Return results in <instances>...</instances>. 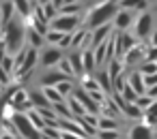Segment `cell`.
Masks as SVG:
<instances>
[{
    "label": "cell",
    "mask_w": 157,
    "mask_h": 139,
    "mask_svg": "<svg viewBox=\"0 0 157 139\" xmlns=\"http://www.w3.org/2000/svg\"><path fill=\"white\" fill-rule=\"evenodd\" d=\"M13 11H15L13 0H5V2H0V26H7L13 20Z\"/></svg>",
    "instance_id": "cell-10"
},
{
    "label": "cell",
    "mask_w": 157,
    "mask_h": 139,
    "mask_svg": "<svg viewBox=\"0 0 157 139\" xmlns=\"http://www.w3.org/2000/svg\"><path fill=\"white\" fill-rule=\"evenodd\" d=\"M140 73H142V75H155V73H157V62H148V60H146V62L140 66Z\"/></svg>",
    "instance_id": "cell-32"
},
{
    "label": "cell",
    "mask_w": 157,
    "mask_h": 139,
    "mask_svg": "<svg viewBox=\"0 0 157 139\" xmlns=\"http://www.w3.org/2000/svg\"><path fill=\"white\" fill-rule=\"evenodd\" d=\"M82 62H84V71H86V73H90V71L97 66L95 52H93V49H86V52H82Z\"/></svg>",
    "instance_id": "cell-19"
},
{
    "label": "cell",
    "mask_w": 157,
    "mask_h": 139,
    "mask_svg": "<svg viewBox=\"0 0 157 139\" xmlns=\"http://www.w3.org/2000/svg\"><path fill=\"white\" fill-rule=\"evenodd\" d=\"M41 7H43V13H45L48 22H50V20H54V17H58V15H56V13H58V9H56L52 2H48V5H41Z\"/></svg>",
    "instance_id": "cell-33"
},
{
    "label": "cell",
    "mask_w": 157,
    "mask_h": 139,
    "mask_svg": "<svg viewBox=\"0 0 157 139\" xmlns=\"http://www.w3.org/2000/svg\"><path fill=\"white\" fill-rule=\"evenodd\" d=\"M146 94H148L151 98H157V84H155V86H151V88L146 90Z\"/></svg>",
    "instance_id": "cell-44"
},
{
    "label": "cell",
    "mask_w": 157,
    "mask_h": 139,
    "mask_svg": "<svg viewBox=\"0 0 157 139\" xmlns=\"http://www.w3.org/2000/svg\"><path fill=\"white\" fill-rule=\"evenodd\" d=\"M97 137L99 139H118V133L116 130H99Z\"/></svg>",
    "instance_id": "cell-40"
},
{
    "label": "cell",
    "mask_w": 157,
    "mask_h": 139,
    "mask_svg": "<svg viewBox=\"0 0 157 139\" xmlns=\"http://www.w3.org/2000/svg\"><path fill=\"white\" fill-rule=\"evenodd\" d=\"M144 111H146V113H144V116H146V122H148V124H157V103H153V105H151L148 109H144Z\"/></svg>",
    "instance_id": "cell-30"
},
{
    "label": "cell",
    "mask_w": 157,
    "mask_h": 139,
    "mask_svg": "<svg viewBox=\"0 0 157 139\" xmlns=\"http://www.w3.org/2000/svg\"><path fill=\"white\" fill-rule=\"evenodd\" d=\"M58 92L63 94V96H67V94H71V90H73V86H71V79H65V81H60L58 86Z\"/></svg>",
    "instance_id": "cell-37"
},
{
    "label": "cell",
    "mask_w": 157,
    "mask_h": 139,
    "mask_svg": "<svg viewBox=\"0 0 157 139\" xmlns=\"http://www.w3.org/2000/svg\"><path fill=\"white\" fill-rule=\"evenodd\" d=\"M142 58H146V54L142 52V47H131L127 54H125V64H136V62H140Z\"/></svg>",
    "instance_id": "cell-16"
},
{
    "label": "cell",
    "mask_w": 157,
    "mask_h": 139,
    "mask_svg": "<svg viewBox=\"0 0 157 139\" xmlns=\"http://www.w3.org/2000/svg\"><path fill=\"white\" fill-rule=\"evenodd\" d=\"M99 88H101V86H99L95 79H86V81H84V90H86V92H95V90H99Z\"/></svg>",
    "instance_id": "cell-41"
},
{
    "label": "cell",
    "mask_w": 157,
    "mask_h": 139,
    "mask_svg": "<svg viewBox=\"0 0 157 139\" xmlns=\"http://www.w3.org/2000/svg\"><path fill=\"white\" fill-rule=\"evenodd\" d=\"M26 56H28V47H26V49H20V52H17V54L13 56V66H15V71H17V69H20L22 64H24Z\"/></svg>",
    "instance_id": "cell-29"
},
{
    "label": "cell",
    "mask_w": 157,
    "mask_h": 139,
    "mask_svg": "<svg viewBox=\"0 0 157 139\" xmlns=\"http://www.w3.org/2000/svg\"><path fill=\"white\" fill-rule=\"evenodd\" d=\"M2 30H5L2 41H5L7 54H9V56H15V54L22 49V45H24V39H26V28H24V24H22L20 20H15V17H13L7 26H2Z\"/></svg>",
    "instance_id": "cell-1"
},
{
    "label": "cell",
    "mask_w": 157,
    "mask_h": 139,
    "mask_svg": "<svg viewBox=\"0 0 157 139\" xmlns=\"http://www.w3.org/2000/svg\"><path fill=\"white\" fill-rule=\"evenodd\" d=\"M60 139H82V137H78V135H73V133H60Z\"/></svg>",
    "instance_id": "cell-45"
},
{
    "label": "cell",
    "mask_w": 157,
    "mask_h": 139,
    "mask_svg": "<svg viewBox=\"0 0 157 139\" xmlns=\"http://www.w3.org/2000/svg\"><path fill=\"white\" fill-rule=\"evenodd\" d=\"M60 60H63V52H60V47H50V49H45V52L41 54V64H43V66L58 64Z\"/></svg>",
    "instance_id": "cell-8"
},
{
    "label": "cell",
    "mask_w": 157,
    "mask_h": 139,
    "mask_svg": "<svg viewBox=\"0 0 157 139\" xmlns=\"http://www.w3.org/2000/svg\"><path fill=\"white\" fill-rule=\"evenodd\" d=\"M131 139H153V133L148 126H136L131 128Z\"/></svg>",
    "instance_id": "cell-23"
},
{
    "label": "cell",
    "mask_w": 157,
    "mask_h": 139,
    "mask_svg": "<svg viewBox=\"0 0 157 139\" xmlns=\"http://www.w3.org/2000/svg\"><path fill=\"white\" fill-rule=\"evenodd\" d=\"M0 64H2V69H5L7 73L15 71V66H13V58H11V56H5V58H2V62H0Z\"/></svg>",
    "instance_id": "cell-39"
},
{
    "label": "cell",
    "mask_w": 157,
    "mask_h": 139,
    "mask_svg": "<svg viewBox=\"0 0 157 139\" xmlns=\"http://www.w3.org/2000/svg\"><path fill=\"white\" fill-rule=\"evenodd\" d=\"M65 79H71V77L65 75L63 71H50V73H45V75L41 77V84H43V86H58V84L65 81Z\"/></svg>",
    "instance_id": "cell-11"
},
{
    "label": "cell",
    "mask_w": 157,
    "mask_h": 139,
    "mask_svg": "<svg viewBox=\"0 0 157 139\" xmlns=\"http://www.w3.org/2000/svg\"><path fill=\"white\" fill-rule=\"evenodd\" d=\"M35 62H37V47H28V56H26V60H24V64L15 71V75H26L28 71H30V66H35Z\"/></svg>",
    "instance_id": "cell-13"
},
{
    "label": "cell",
    "mask_w": 157,
    "mask_h": 139,
    "mask_svg": "<svg viewBox=\"0 0 157 139\" xmlns=\"http://www.w3.org/2000/svg\"><path fill=\"white\" fill-rule=\"evenodd\" d=\"M0 2H5V0H0Z\"/></svg>",
    "instance_id": "cell-53"
},
{
    "label": "cell",
    "mask_w": 157,
    "mask_h": 139,
    "mask_svg": "<svg viewBox=\"0 0 157 139\" xmlns=\"http://www.w3.org/2000/svg\"><path fill=\"white\" fill-rule=\"evenodd\" d=\"M65 37V32H58V30H48V34H45V39L50 41V43H60V39Z\"/></svg>",
    "instance_id": "cell-35"
},
{
    "label": "cell",
    "mask_w": 157,
    "mask_h": 139,
    "mask_svg": "<svg viewBox=\"0 0 157 139\" xmlns=\"http://www.w3.org/2000/svg\"><path fill=\"white\" fill-rule=\"evenodd\" d=\"M13 5H15V13H20L22 17H30L33 15V9H35V5L30 2V0H13Z\"/></svg>",
    "instance_id": "cell-15"
},
{
    "label": "cell",
    "mask_w": 157,
    "mask_h": 139,
    "mask_svg": "<svg viewBox=\"0 0 157 139\" xmlns=\"http://www.w3.org/2000/svg\"><path fill=\"white\" fill-rule=\"evenodd\" d=\"M114 101H116V105H118L127 116H131V118H138V116L142 113V109H140L138 105H131L129 101H125V98L121 96V92H116V94H114Z\"/></svg>",
    "instance_id": "cell-9"
},
{
    "label": "cell",
    "mask_w": 157,
    "mask_h": 139,
    "mask_svg": "<svg viewBox=\"0 0 157 139\" xmlns=\"http://www.w3.org/2000/svg\"><path fill=\"white\" fill-rule=\"evenodd\" d=\"M127 84H129V86H131V88L138 92V96L146 94V86H144V77H142V73H131Z\"/></svg>",
    "instance_id": "cell-14"
},
{
    "label": "cell",
    "mask_w": 157,
    "mask_h": 139,
    "mask_svg": "<svg viewBox=\"0 0 157 139\" xmlns=\"http://www.w3.org/2000/svg\"><path fill=\"white\" fill-rule=\"evenodd\" d=\"M65 15H78V11H80V7H78V2H73V5H65L63 9H60Z\"/></svg>",
    "instance_id": "cell-38"
},
{
    "label": "cell",
    "mask_w": 157,
    "mask_h": 139,
    "mask_svg": "<svg viewBox=\"0 0 157 139\" xmlns=\"http://www.w3.org/2000/svg\"><path fill=\"white\" fill-rule=\"evenodd\" d=\"M43 94H45V96L50 98V103H52V105H54V103H60V101L65 98V96H63V94L58 92V88H54V86H45Z\"/></svg>",
    "instance_id": "cell-24"
},
{
    "label": "cell",
    "mask_w": 157,
    "mask_h": 139,
    "mask_svg": "<svg viewBox=\"0 0 157 139\" xmlns=\"http://www.w3.org/2000/svg\"><path fill=\"white\" fill-rule=\"evenodd\" d=\"M82 105H84V109H86V113H95L97 116V111H99V105H97V101L84 90V88H80V90H75V94H73Z\"/></svg>",
    "instance_id": "cell-6"
},
{
    "label": "cell",
    "mask_w": 157,
    "mask_h": 139,
    "mask_svg": "<svg viewBox=\"0 0 157 139\" xmlns=\"http://www.w3.org/2000/svg\"><path fill=\"white\" fill-rule=\"evenodd\" d=\"M69 109H71V113H73V118H84L86 116V109H84V105L75 98V96H71L69 98Z\"/></svg>",
    "instance_id": "cell-20"
},
{
    "label": "cell",
    "mask_w": 157,
    "mask_h": 139,
    "mask_svg": "<svg viewBox=\"0 0 157 139\" xmlns=\"http://www.w3.org/2000/svg\"><path fill=\"white\" fill-rule=\"evenodd\" d=\"M121 9H144L146 7V0H118Z\"/></svg>",
    "instance_id": "cell-27"
},
{
    "label": "cell",
    "mask_w": 157,
    "mask_h": 139,
    "mask_svg": "<svg viewBox=\"0 0 157 139\" xmlns=\"http://www.w3.org/2000/svg\"><path fill=\"white\" fill-rule=\"evenodd\" d=\"M26 116L30 118V122H33V124H35L39 130H43V128L48 126V124H45V120H43V116H41L37 109H28V111H26Z\"/></svg>",
    "instance_id": "cell-21"
},
{
    "label": "cell",
    "mask_w": 157,
    "mask_h": 139,
    "mask_svg": "<svg viewBox=\"0 0 157 139\" xmlns=\"http://www.w3.org/2000/svg\"><path fill=\"white\" fill-rule=\"evenodd\" d=\"M11 122H13V126H15V130L24 137V139H43V135H41V130L30 122V118L26 116V113H22V111H15L13 116H11Z\"/></svg>",
    "instance_id": "cell-3"
},
{
    "label": "cell",
    "mask_w": 157,
    "mask_h": 139,
    "mask_svg": "<svg viewBox=\"0 0 157 139\" xmlns=\"http://www.w3.org/2000/svg\"><path fill=\"white\" fill-rule=\"evenodd\" d=\"M155 126H157V124H155Z\"/></svg>",
    "instance_id": "cell-54"
},
{
    "label": "cell",
    "mask_w": 157,
    "mask_h": 139,
    "mask_svg": "<svg viewBox=\"0 0 157 139\" xmlns=\"http://www.w3.org/2000/svg\"><path fill=\"white\" fill-rule=\"evenodd\" d=\"M157 45V30L153 32V39H151V47H155Z\"/></svg>",
    "instance_id": "cell-47"
},
{
    "label": "cell",
    "mask_w": 157,
    "mask_h": 139,
    "mask_svg": "<svg viewBox=\"0 0 157 139\" xmlns=\"http://www.w3.org/2000/svg\"><path fill=\"white\" fill-rule=\"evenodd\" d=\"M15 135H9V133H5V135H0V139H13Z\"/></svg>",
    "instance_id": "cell-48"
},
{
    "label": "cell",
    "mask_w": 157,
    "mask_h": 139,
    "mask_svg": "<svg viewBox=\"0 0 157 139\" xmlns=\"http://www.w3.org/2000/svg\"><path fill=\"white\" fill-rule=\"evenodd\" d=\"M153 32V15L151 13H142L136 20V37L138 39H146Z\"/></svg>",
    "instance_id": "cell-5"
},
{
    "label": "cell",
    "mask_w": 157,
    "mask_h": 139,
    "mask_svg": "<svg viewBox=\"0 0 157 139\" xmlns=\"http://www.w3.org/2000/svg\"><path fill=\"white\" fill-rule=\"evenodd\" d=\"M121 96L125 98V101H129V103H136V98H138V92L129 86V84H125V88L121 90Z\"/></svg>",
    "instance_id": "cell-28"
},
{
    "label": "cell",
    "mask_w": 157,
    "mask_h": 139,
    "mask_svg": "<svg viewBox=\"0 0 157 139\" xmlns=\"http://www.w3.org/2000/svg\"><path fill=\"white\" fill-rule=\"evenodd\" d=\"M58 71H63V73H65V75H69V77L73 75V66H71V62H69V58H67V60L63 58V60L58 62Z\"/></svg>",
    "instance_id": "cell-36"
},
{
    "label": "cell",
    "mask_w": 157,
    "mask_h": 139,
    "mask_svg": "<svg viewBox=\"0 0 157 139\" xmlns=\"http://www.w3.org/2000/svg\"><path fill=\"white\" fill-rule=\"evenodd\" d=\"M136 105H138L140 109H148V107L153 105V98H151L148 94H142V96H138V98H136Z\"/></svg>",
    "instance_id": "cell-34"
},
{
    "label": "cell",
    "mask_w": 157,
    "mask_h": 139,
    "mask_svg": "<svg viewBox=\"0 0 157 139\" xmlns=\"http://www.w3.org/2000/svg\"><path fill=\"white\" fill-rule=\"evenodd\" d=\"M78 26H80V17H78V15H58V17L52 20V26H50V28L69 34V32L75 30Z\"/></svg>",
    "instance_id": "cell-4"
},
{
    "label": "cell",
    "mask_w": 157,
    "mask_h": 139,
    "mask_svg": "<svg viewBox=\"0 0 157 139\" xmlns=\"http://www.w3.org/2000/svg\"><path fill=\"white\" fill-rule=\"evenodd\" d=\"M146 60H148V62H157V45L146 52Z\"/></svg>",
    "instance_id": "cell-42"
},
{
    "label": "cell",
    "mask_w": 157,
    "mask_h": 139,
    "mask_svg": "<svg viewBox=\"0 0 157 139\" xmlns=\"http://www.w3.org/2000/svg\"><path fill=\"white\" fill-rule=\"evenodd\" d=\"M90 96H93V98H95L97 103L101 101V92H99V90H95V92H90Z\"/></svg>",
    "instance_id": "cell-46"
},
{
    "label": "cell",
    "mask_w": 157,
    "mask_h": 139,
    "mask_svg": "<svg viewBox=\"0 0 157 139\" xmlns=\"http://www.w3.org/2000/svg\"><path fill=\"white\" fill-rule=\"evenodd\" d=\"M37 2H39V5H48V2H50V0H37Z\"/></svg>",
    "instance_id": "cell-49"
},
{
    "label": "cell",
    "mask_w": 157,
    "mask_h": 139,
    "mask_svg": "<svg viewBox=\"0 0 157 139\" xmlns=\"http://www.w3.org/2000/svg\"><path fill=\"white\" fill-rule=\"evenodd\" d=\"M131 24H133V13H131V9H121V11L116 13V17H114L116 30H125V28H129Z\"/></svg>",
    "instance_id": "cell-7"
},
{
    "label": "cell",
    "mask_w": 157,
    "mask_h": 139,
    "mask_svg": "<svg viewBox=\"0 0 157 139\" xmlns=\"http://www.w3.org/2000/svg\"><path fill=\"white\" fill-rule=\"evenodd\" d=\"M97 84L101 86V90H110V88H112V77H110V73H108V71H101V73L97 75Z\"/></svg>",
    "instance_id": "cell-26"
},
{
    "label": "cell",
    "mask_w": 157,
    "mask_h": 139,
    "mask_svg": "<svg viewBox=\"0 0 157 139\" xmlns=\"http://www.w3.org/2000/svg\"><path fill=\"white\" fill-rule=\"evenodd\" d=\"M110 30H112V26L110 24H103V26H99V28H95V32H90L93 34V41H90V45H93V49L99 45V43H103L108 37H110Z\"/></svg>",
    "instance_id": "cell-12"
},
{
    "label": "cell",
    "mask_w": 157,
    "mask_h": 139,
    "mask_svg": "<svg viewBox=\"0 0 157 139\" xmlns=\"http://www.w3.org/2000/svg\"><path fill=\"white\" fill-rule=\"evenodd\" d=\"M114 128H116V120H112V118L99 120V130H114Z\"/></svg>",
    "instance_id": "cell-31"
},
{
    "label": "cell",
    "mask_w": 157,
    "mask_h": 139,
    "mask_svg": "<svg viewBox=\"0 0 157 139\" xmlns=\"http://www.w3.org/2000/svg\"><path fill=\"white\" fill-rule=\"evenodd\" d=\"M26 37H28V41H30V47H41L43 45V37H41V32H37L35 28H28L26 30Z\"/></svg>",
    "instance_id": "cell-22"
},
{
    "label": "cell",
    "mask_w": 157,
    "mask_h": 139,
    "mask_svg": "<svg viewBox=\"0 0 157 139\" xmlns=\"http://www.w3.org/2000/svg\"><path fill=\"white\" fill-rule=\"evenodd\" d=\"M99 2H108V0H99Z\"/></svg>",
    "instance_id": "cell-51"
},
{
    "label": "cell",
    "mask_w": 157,
    "mask_h": 139,
    "mask_svg": "<svg viewBox=\"0 0 157 139\" xmlns=\"http://www.w3.org/2000/svg\"><path fill=\"white\" fill-rule=\"evenodd\" d=\"M69 62H71V66H73V75H84V73H86V71H84V62H82V52L71 54V56H69Z\"/></svg>",
    "instance_id": "cell-17"
},
{
    "label": "cell",
    "mask_w": 157,
    "mask_h": 139,
    "mask_svg": "<svg viewBox=\"0 0 157 139\" xmlns=\"http://www.w3.org/2000/svg\"><path fill=\"white\" fill-rule=\"evenodd\" d=\"M43 139H50V137H43Z\"/></svg>",
    "instance_id": "cell-52"
},
{
    "label": "cell",
    "mask_w": 157,
    "mask_h": 139,
    "mask_svg": "<svg viewBox=\"0 0 157 139\" xmlns=\"http://www.w3.org/2000/svg\"><path fill=\"white\" fill-rule=\"evenodd\" d=\"M30 103H33V107H37V109H41V107H50L52 103H50V98L43 94V92H30Z\"/></svg>",
    "instance_id": "cell-18"
},
{
    "label": "cell",
    "mask_w": 157,
    "mask_h": 139,
    "mask_svg": "<svg viewBox=\"0 0 157 139\" xmlns=\"http://www.w3.org/2000/svg\"><path fill=\"white\" fill-rule=\"evenodd\" d=\"M71 41H73V37H71V34H65V37L60 39L58 47H71Z\"/></svg>",
    "instance_id": "cell-43"
},
{
    "label": "cell",
    "mask_w": 157,
    "mask_h": 139,
    "mask_svg": "<svg viewBox=\"0 0 157 139\" xmlns=\"http://www.w3.org/2000/svg\"><path fill=\"white\" fill-rule=\"evenodd\" d=\"M118 13V2L114 0H108V2H99L90 13H88V20H86V26L90 28H99L103 24H110Z\"/></svg>",
    "instance_id": "cell-2"
},
{
    "label": "cell",
    "mask_w": 157,
    "mask_h": 139,
    "mask_svg": "<svg viewBox=\"0 0 157 139\" xmlns=\"http://www.w3.org/2000/svg\"><path fill=\"white\" fill-rule=\"evenodd\" d=\"M30 2H33V5H35V7H37V0H30Z\"/></svg>",
    "instance_id": "cell-50"
},
{
    "label": "cell",
    "mask_w": 157,
    "mask_h": 139,
    "mask_svg": "<svg viewBox=\"0 0 157 139\" xmlns=\"http://www.w3.org/2000/svg\"><path fill=\"white\" fill-rule=\"evenodd\" d=\"M54 111H56L58 118H69V120H73V113H71L69 105H65L63 101H60V103H54Z\"/></svg>",
    "instance_id": "cell-25"
}]
</instances>
